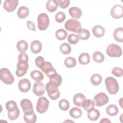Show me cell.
Instances as JSON below:
<instances>
[{
	"instance_id": "32",
	"label": "cell",
	"mask_w": 123,
	"mask_h": 123,
	"mask_svg": "<svg viewBox=\"0 0 123 123\" xmlns=\"http://www.w3.org/2000/svg\"><path fill=\"white\" fill-rule=\"evenodd\" d=\"M102 76L98 74H93L90 78V81L92 84L94 86H98L102 82Z\"/></svg>"
},
{
	"instance_id": "10",
	"label": "cell",
	"mask_w": 123,
	"mask_h": 123,
	"mask_svg": "<svg viewBox=\"0 0 123 123\" xmlns=\"http://www.w3.org/2000/svg\"><path fill=\"white\" fill-rule=\"evenodd\" d=\"M94 104L98 107L105 105L109 102V98L103 92H100L95 95L93 98Z\"/></svg>"
},
{
	"instance_id": "19",
	"label": "cell",
	"mask_w": 123,
	"mask_h": 123,
	"mask_svg": "<svg viewBox=\"0 0 123 123\" xmlns=\"http://www.w3.org/2000/svg\"><path fill=\"white\" fill-rule=\"evenodd\" d=\"M104 28L100 25L94 26L92 28V32L94 36L97 37H101L105 34Z\"/></svg>"
},
{
	"instance_id": "21",
	"label": "cell",
	"mask_w": 123,
	"mask_h": 123,
	"mask_svg": "<svg viewBox=\"0 0 123 123\" xmlns=\"http://www.w3.org/2000/svg\"><path fill=\"white\" fill-rule=\"evenodd\" d=\"M100 116V112L97 109L93 108L87 111V117L91 121H96Z\"/></svg>"
},
{
	"instance_id": "26",
	"label": "cell",
	"mask_w": 123,
	"mask_h": 123,
	"mask_svg": "<svg viewBox=\"0 0 123 123\" xmlns=\"http://www.w3.org/2000/svg\"><path fill=\"white\" fill-rule=\"evenodd\" d=\"M24 119L27 123H35L36 122L37 117L34 112L29 113H24Z\"/></svg>"
},
{
	"instance_id": "34",
	"label": "cell",
	"mask_w": 123,
	"mask_h": 123,
	"mask_svg": "<svg viewBox=\"0 0 123 123\" xmlns=\"http://www.w3.org/2000/svg\"><path fill=\"white\" fill-rule=\"evenodd\" d=\"M49 78L50 81L55 83L59 86L61 85L62 82V78L60 74H58L57 73L50 75Z\"/></svg>"
},
{
	"instance_id": "35",
	"label": "cell",
	"mask_w": 123,
	"mask_h": 123,
	"mask_svg": "<svg viewBox=\"0 0 123 123\" xmlns=\"http://www.w3.org/2000/svg\"><path fill=\"white\" fill-rule=\"evenodd\" d=\"M67 35V32L63 29H58L55 32V36L59 40H63L65 39L66 38Z\"/></svg>"
},
{
	"instance_id": "39",
	"label": "cell",
	"mask_w": 123,
	"mask_h": 123,
	"mask_svg": "<svg viewBox=\"0 0 123 123\" xmlns=\"http://www.w3.org/2000/svg\"><path fill=\"white\" fill-rule=\"evenodd\" d=\"M59 107L62 111H66L69 108L70 104L67 99H62L59 102Z\"/></svg>"
},
{
	"instance_id": "36",
	"label": "cell",
	"mask_w": 123,
	"mask_h": 123,
	"mask_svg": "<svg viewBox=\"0 0 123 123\" xmlns=\"http://www.w3.org/2000/svg\"><path fill=\"white\" fill-rule=\"evenodd\" d=\"M64 64L68 68H73L76 64V60L73 57H68L65 59Z\"/></svg>"
},
{
	"instance_id": "30",
	"label": "cell",
	"mask_w": 123,
	"mask_h": 123,
	"mask_svg": "<svg viewBox=\"0 0 123 123\" xmlns=\"http://www.w3.org/2000/svg\"><path fill=\"white\" fill-rule=\"evenodd\" d=\"M94 101H92L90 99H85L82 103V107H83L85 110L88 111L94 108Z\"/></svg>"
},
{
	"instance_id": "33",
	"label": "cell",
	"mask_w": 123,
	"mask_h": 123,
	"mask_svg": "<svg viewBox=\"0 0 123 123\" xmlns=\"http://www.w3.org/2000/svg\"><path fill=\"white\" fill-rule=\"evenodd\" d=\"M92 58L94 61L96 62L101 63L104 60V56L102 52L97 51L93 54Z\"/></svg>"
},
{
	"instance_id": "46",
	"label": "cell",
	"mask_w": 123,
	"mask_h": 123,
	"mask_svg": "<svg viewBox=\"0 0 123 123\" xmlns=\"http://www.w3.org/2000/svg\"><path fill=\"white\" fill-rule=\"evenodd\" d=\"M100 123H107V122H111V121L107 118H103L100 121Z\"/></svg>"
},
{
	"instance_id": "27",
	"label": "cell",
	"mask_w": 123,
	"mask_h": 123,
	"mask_svg": "<svg viewBox=\"0 0 123 123\" xmlns=\"http://www.w3.org/2000/svg\"><path fill=\"white\" fill-rule=\"evenodd\" d=\"M32 78L36 82H41L44 79L43 74L38 70H34L30 74Z\"/></svg>"
},
{
	"instance_id": "4",
	"label": "cell",
	"mask_w": 123,
	"mask_h": 123,
	"mask_svg": "<svg viewBox=\"0 0 123 123\" xmlns=\"http://www.w3.org/2000/svg\"><path fill=\"white\" fill-rule=\"evenodd\" d=\"M105 83L108 92L111 94H116L119 89L118 83L116 79L112 77L109 76L105 80Z\"/></svg>"
},
{
	"instance_id": "9",
	"label": "cell",
	"mask_w": 123,
	"mask_h": 123,
	"mask_svg": "<svg viewBox=\"0 0 123 123\" xmlns=\"http://www.w3.org/2000/svg\"><path fill=\"white\" fill-rule=\"evenodd\" d=\"M49 106V101L45 97H40L37 101L36 109L40 113H45L48 110Z\"/></svg>"
},
{
	"instance_id": "2",
	"label": "cell",
	"mask_w": 123,
	"mask_h": 123,
	"mask_svg": "<svg viewBox=\"0 0 123 123\" xmlns=\"http://www.w3.org/2000/svg\"><path fill=\"white\" fill-rule=\"evenodd\" d=\"M5 106L8 111V118L12 121L17 119L19 116L20 111L16 103L13 100H10L6 102Z\"/></svg>"
},
{
	"instance_id": "7",
	"label": "cell",
	"mask_w": 123,
	"mask_h": 123,
	"mask_svg": "<svg viewBox=\"0 0 123 123\" xmlns=\"http://www.w3.org/2000/svg\"><path fill=\"white\" fill-rule=\"evenodd\" d=\"M106 53L111 57H119L122 55V50L118 45L111 43L107 47Z\"/></svg>"
},
{
	"instance_id": "38",
	"label": "cell",
	"mask_w": 123,
	"mask_h": 123,
	"mask_svg": "<svg viewBox=\"0 0 123 123\" xmlns=\"http://www.w3.org/2000/svg\"><path fill=\"white\" fill-rule=\"evenodd\" d=\"M60 49L61 52L65 55L68 54L71 52V46L67 43H62L60 46Z\"/></svg>"
},
{
	"instance_id": "11",
	"label": "cell",
	"mask_w": 123,
	"mask_h": 123,
	"mask_svg": "<svg viewBox=\"0 0 123 123\" xmlns=\"http://www.w3.org/2000/svg\"><path fill=\"white\" fill-rule=\"evenodd\" d=\"M123 7L122 5L116 4L111 10V15L114 19H120L123 15Z\"/></svg>"
},
{
	"instance_id": "29",
	"label": "cell",
	"mask_w": 123,
	"mask_h": 123,
	"mask_svg": "<svg viewBox=\"0 0 123 123\" xmlns=\"http://www.w3.org/2000/svg\"><path fill=\"white\" fill-rule=\"evenodd\" d=\"M58 6V5L55 2V0H48L46 5V7L47 10L50 12H55L57 10Z\"/></svg>"
},
{
	"instance_id": "20",
	"label": "cell",
	"mask_w": 123,
	"mask_h": 123,
	"mask_svg": "<svg viewBox=\"0 0 123 123\" xmlns=\"http://www.w3.org/2000/svg\"><path fill=\"white\" fill-rule=\"evenodd\" d=\"M86 99V97L82 93H77L73 98L74 104L77 106L82 107L83 101Z\"/></svg>"
},
{
	"instance_id": "3",
	"label": "cell",
	"mask_w": 123,
	"mask_h": 123,
	"mask_svg": "<svg viewBox=\"0 0 123 123\" xmlns=\"http://www.w3.org/2000/svg\"><path fill=\"white\" fill-rule=\"evenodd\" d=\"M58 87L59 86L56 84L50 81L46 85L45 89L48 95L52 100H56L60 97V93Z\"/></svg>"
},
{
	"instance_id": "31",
	"label": "cell",
	"mask_w": 123,
	"mask_h": 123,
	"mask_svg": "<svg viewBox=\"0 0 123 123\" xmlns=\"http://www.w3.org/2000/svg\"><path fill=\"white\" fill-rule=\"evenodd\" d=\"M69 113L72 117L75 119H78L82 116V111L81 110L78 108L73 107L70 110Z\"/></svg>"
},
{
	"instance_id": "25",
	"label": "cell",
	"mask_w": 123,
	"mask_h": 123,
	"mask_svg": "<svg viewBox=\"0 0 123 123\" xmlns=\"http://www.w3.org/2000/svg\"><path fill=\"white\" fill-rule=\"evenodd\" d=\"M106 111L108 115L110 116H115L118 114L119 110L115 105L111 104L107 107Z\"/></svg>"
},
{
	"instance_id": "16",
	"label": "cell",
	"mask_w": 123,
	"mask_h": 123,
	"mask_svg": "<svg viewBox=\"0 0 123 123\" xmlns=\"http://www.w3.org/2000/svg\"><path fill=\"white\" fill-rule=\"evenodd\" d=\"M30 87L31 83L28 79H22L19 81L18 88L21 91L23 92H27L30 90Z\"/></svg>"
},
{
	"instance_id": "44",
	"label": "cell",
	"mask_w": 123,
	"mask_h": 123,
	"mask_svg": "<svg viewBox=\"0 0 123 123\" xmlns=\"http://www.w3.org/2000/svg\"><path fill=\"white\" fill-rule=\"evenodd\" d=\"M35 62L36 65L37 67L40 68L45 61V60L43 58V57H42V56H38L35 59Z\"/></svg>"
},
{
	"instance_id": "6",
	"label": "cell",
	"mask_w": 123,
	"mask_h": 123,
	"mask_svg": "<svg viewBox=\"0 0 123 123\" xmlns=\"http://www.w3.org/2000/svg\"><path fill=\"white\" fill-rule=\"evenodd\" d=\"M0 79L6 85H11L14 81V78L10 72V70L6 68H2L0 70Z\"/></svg>"
},
{
	"instance_id": "42",
	"label": "cell",
	"mask_w": 123,
	"mask_h": 123,
	"mask_svg": "<svg viewBox=\"0 0 123 123\" xmlns=\"http://www.w3.org/2000/svg\"><path fill=\"white\" fill-rule=\"evenodd\" d=\"M66 16L64 12H59L57 13L55 16V20L58 23H62L65 19Z\"/></svg>"
},
{
	"instance_id": "24",
	"label": "cell",
	"mask_w": 123,
	"mask_h": 123,
	"mask_svg": "<svg viewBox=\"0 0 123 123\" xmlns=\"http://www.w3.org/2000/svg\"><path fill=\"white\" fill-rule=\"evenodd\" d=\"M113 35L115 40L120 42L123 41V28L122 27L116 28L114 31Z\"/></svg>"
},
{
	"instance_id": "23",
	"label": "cell",
	"mask_w": 123,
	"mask_h": 123,
	"mask_svg": "<svg viewBox=\"0 0 123 123\" xmlns=\"http://www.w3.org/2000/svg\"><path fill=\"white\" fill-rule=\"evenodd\" d=\"M29 13V11L27 7L25 6H21L18 10L17 16L19 18L24 19L28 16Z\"/></svg>"
},
{
	"instance_id": "13",
	"label": "cell",
	"mask_w": 123,
	"mask_h": 123,
	"mask_svg": "<svg viewBox=\"0 0 123 123\" xmlns=\"http://www.w3.org/2000/svg\"><path fill=\"white\" fill-rule=\"evenodd\" d=\"M40 69L49 77L53 74L57 73L55 69L53 67L52 64L48 62H45L41 67Z\"/></svg>"
},
{
	"instance_id": "15",
	"label": "cell",
	"mask_w": 123,
	"mask_h": 123,
	"mask_svg": "<svg viewBox=\"0 0 123 123\" xmlns=\"http://www.w3.org/2000/svg\"><path fill=\"white\" fill-rule=\"evenodd\" d=\"M45 86L43 83L41 82H37L34 83L33 87V91L36 96H42L45 93Z\"/></svg>"
},
{
	"instance_id": "12",
	"label": "cell",
	"mask_w": 123,
	"mask_h": 123,
	"mask_svg": "<svg viewBox=\"0 0 123 123\" xmlns=\"http://www.w3.org/2000/svg\"><path fill=\"white\" fill-rule=\"evenodd\" d=\"M20 105L24 113H29L34 112L32 103L29 99L27 98L22 99Z\"/></svg>"
},
{
	"instance_id": "22",
	"label": "cell",
	"mask_w": 123,
	"mask_h": 123,
	"mask_svg": "<svg viewBox=\"0 0 123 123\" xmlns=\"http://www.w3.org/2000/svg\"><path fill=\"white\" fill-rule=\"evenodd\" d=\"M90 61V55L86 52L81 54L78 57V62L82 65H86L88 64Z\"/></svg>"
},
{
	"instance_id": "43",
	"label": "cell",
	"mask_w": 123,
	"mask_h": 123,
	"mask_svg": "<svg viewBox=\"0 0 123 123\" xmlns=\"http://www.w3.org/2000/svg\"><path fill=\"white\" fill-rule=\"evenodd\" d=\"M111 73L112 74L116 77H121L123 75V71L121 68L115 67L112 70Z\"/></svg>"
},
{
	"instance_id": "40",
	"label": "cell",
	"mask_w": 123,
	"mask_h": 123,
	"mask_svg": "<svg viewBox=\"0 0 123 123\" xmlns=\"http://www.w3.org/2000/svg\"><path fill=\"white\" fill-rule=\"evenodd\" d=\"M79 37L74 34H70L67 38L68 42L71 44H76L79 40Z\"/></svg>"
},
{
	"instance_id": "17",
	"label": "cell",
	"mask_w": 123,
	"mask_h": 123,
	"mask_svg": "<svg viewBox=\"0 0 123 123\" xmlns=\"http://www.w3.org/2000/svg\"><path fill=\"white\" fill-rule=\"evenodd\" d=\"M30 49L35 54L40 52L42 49V44L38 40H33L30 44Z\"/></svg>"
},
{
	"instance_id": "5",
	"label": "cell",
	"mask_w": 123,
	"mask_h": 123,
	"mask_svg": "<svg viewBox=\"0 0 123 123\" xmlns=\"http://www.w3.org/2000/svg\"><path fill=\"white\" fill-rule=\"evenodd\" d=\"M65 29L71 32L78 33L82 29L81 25L79 21L73 18L67 20L64 24Z\"/></svg>"
},
{
	"instance_id": "8",
	"label": "cell",
	"mask_w": 123,
	"mask_h": 123,
	"mask_svg": "<svg viewBox=\"0 0 123 123\" xmlns=\"http://www.w3.org/2000/svg\"><path fill=\"white\" fill-rule=\"evenodd\" d=\"M37 26L40 30H46L49 25V20L48 15L45 13H41L39 14L37 18Z\"/></svg>"
},
{
	"instance_id": "41",
	"label": "cell",
	"mask_w": 123,
	"mask_h": 123,
	"mask_svg": "<svg viewBox=\"0 0 123 123\" xmlns=\"http://www.w3.org/2000/svg\"><path fill=\"white\" fill-rule=\"evenodd\" d=\"M58 5L61 8L65 9L68 7L70 4V0H55Z\"/></svg>"
},
{
	"instance_id": "28",
	"label": "cell",
	"mask_w": 123,
	"mask_h": 123,
	"mask_svg": "<svg viewBox=\"0 0 123 123\" xmlns=\"http://www.w3.org/2000/svg\"><path fill=\"white\" fill-rule=\"evenodd\" d=\"M16 47L18 51L20 52H25L28 49V45L25 40H21L17 43Z\"/></svg>"
},
{
	"instance_id": "18",
	"label": "cell",
	"mask_w": 123,
	"mask_h": 123,
	"mask_svg": "<svg viewBox=\"0 0 123 123\" xmlns=\"http://www.w3.org/2000/svg\"><path fill=\"white\" fill-rule=\"evenodd\" d=\"M69 13L70 15L75 19H78L80 18L82 14L81 10L77 7H72L69 9Z\"/></svg>"
},
{
	"instance_id": "37",
	"label": "cell",
	"mask_w": 123,
	"mask_h": 123,
	"mask_svg": "<svg viewBox=\"0 0 123 123\" xmlns=\"http://www.w3.org/2000/svg\"><path fill=\"white\" fill-rule=\"evenodd\" d=\"M79 38L85 40L87 39L90 37V32L88 30L85 28H82L78 33Z\"/></svg>"
},
{
	"instance_id": "14",
	"label": "cell",
	"mask_w": 123,
	"mask_h": 123,
	"mask_svg": "<svg viewBox=\"0 0 123 123\" xmlns=\"http://www.w3.org/2000/svg\"><path fill=\"white\" fill-rule=\"evenodd\" d=\"M18 0H6L3 3V8L8 12L14 11L18 5Z\"/></svg>"
},
{
	"instance_id": "1",
	"label": "cell",
	"mask_w": 123,
	"mask_h": 123,
	"mask_svg": "<svg viewBox=\"0 0 123 123\" xmlns=\"http://www.w3.org/2000/svg\"><path fill=\"white\" fill-rule=\"evenodd\" d=\"M18 62L17 64L16 74L21 77L25 74L28 68V57L25 52H21L18 57Z\"/></svg>"
},
{
	"instance_id": "45",
	"label": "cell",
	"mask_w": 123,
	"mask_h": 123,
	"mask_svg": "<svg viewBox=\"0 0 123 123\" xmlns=\"http://www.w3.org/2000/svg\"><path fill=\"white\" fill-rule=\"evenodd\" d=\"M26 25L28 29L30 30L35 31H36V26L35 25L33 22L30 21H27L26 22Z\"/></svg>"
}]
</instances>
